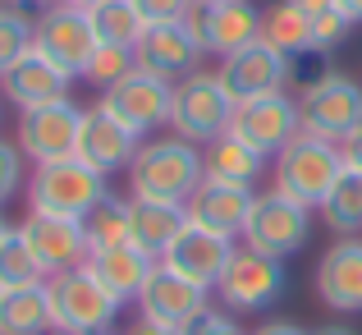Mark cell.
Segmentation results:
<instances>
[{"instance_id": "cell-14", "label": "cell", "mask_w": 362, "mask_h": 335, "mask_svg": "<svg viewBox=\"0 0 362 335\" xmlns=\"http://www.w3.org/2000/svg\"><path fill=\"white\" fill-rule=\"evenodd\" d=\"M230 133L243 138L247 147H257L262 157H275L284 142L298 138V97L275 92V97H257V101H239L230 120Z\"/></svg>"}, {"instance_id": "cell-18", "label": "cell", "mask_w": 362, "mask_h": 335, "mask_svg": "<svg viewBox=\"0 0 362 335\" xmlns=\"http://www.w3.org/2000/svg\"><path fill=\"white\" fill-rule=\"evenodd\" d=\"M133 55H138V69L179 83V79H188V74H197V60H202L206 51L193 37V28L179 18V23H151L147 33L138 37Z\"/></svg>"}, {"instance_id": "cell-45", "label": "cell", "mask_w": 362, "mask_h": 335, "mask_svg": "<svg viewBox=\"0 0 362 335\" xmlns=\"http://www.w3.org/2000/svg\"><path fill=\"white\" fill-rule=\"evenodd\" d=\"M60 5H78V9H92L97 0H60Z\"/></svg>"}, {"instance_id": "cell-22", "label": "cell", "mask_w": 362, "mask_h": 335, "mask_svg": "<svg viewBox=\"0 0 362 335\" xmlns=\"http://www.w3.org/2000/svg\"><path fill=\"white\" fill-rule=\"evenodd\" d=\"M257 193L252 188H234V184H216V179H202L193 188V198L184 203L188 221L202 225V229H216L225 239H239L243 225H247V212H252Z\"/></svg>"}, {"instance_id": "cell-20", "label": "cell", "mask_w": 362, "mask_h": 335, "mask_svg": "<svg viewBox=\"0 0 362 335\" xmlns=\"http://www.w3.org/2000/svg\"><path fill=\"white\" fill-rule=\"evenodd\" d=\"M317 299L330 312H362V239L344 234L317 262Z\"/></svg>"}, {"instance_id": "cell-41", "label": "cell", "mask_w": 362, "mask_h": 335, "mask_svg": "<svg viewBox=\"0 0 362 335\" xmlns=\"http://www.w3.org/2000/svg\"><path fill=\"white\" fill-rule=\"evenodd\" d=\"M293 5H298L308 18H317V14H326V9H335V0H293Z\"/></svg>"}, {"instance_id": "cell-44", "label": "cell", "mask_w": 362, "mask_h": 335, "mask_svg": "<svg viewBox=\"0 0 362 335\" xmlns=\"http://www.w3.org/2000/svg\"><path fill=\"white\" fill-rule=\"evenodd\" d=\"M0 5H9V9H37V5H46V0H0Z\"/></svg>"}, {"instance_id": "cell-28", "label": "cell", "mask_w": 362, "mask_h": 335, "mask_svg": "<svg viewBox=\"0 0 362 335\" xmlns=\"http://www.w3.org/2000/svg\"><path fill=\"white\" fill-rule=\"evenodd\" d=\"M92 28H97V42L106 46H138V37L147 33V18L133 0H97L88 9Z\"/></svg>"}, {"instance_id": "cell-26", "label": "cell", "mask_w": 362, "mask_h": 335, "mask_svg": "<svg viewBox=\"0 0 362 335\" xmlns=\"http://www.w3.org/2000/svg\"><path fill=\"white\" fill-rule=\"evenodd\" d=\"M0 335H51V299L42 285L0 290Z\"/></svg>"}, {"instance_id": "cell-16", "label": "cell", "mask_w": 362, "mask_h": 335, "mask_svg": "<svg viewBox=\"0 0 362 335\" xmlns=\"http://www.w3.org/2000/svg\"><path fill=\"white\" fill-rule=\"evenodd\" d=\"M18 234H23L28 248L37 253V262H42L46 280L88 262V234H83V221H74V216L28 212L23 225H18Z\"/></svg>"}, {"instance_id": "cell-2", "label": "cell", "mask_w": 362, "mask_h": 335, "mask_svg": "<svg viewBox=\"0 0 362 335\" xmlns=\"http://www.w3.org/2000/svg\"><path fill=\"white\" fill-rule=\"evenodd\" d=\"M339 175H344V152H339V142L298 133L293 142H284V147L275 152L271 188L317 212V207L326 203V193L335 188Z\"/></svg>"}, {"instance_id": "cell-10", "label": "cell", "mask_w": 362, "mask_h": 335, "mask_svg": "<svg viewBox=\"0 0 362 335\" xmlns=\"http://www.w3.org/2000/svg\"><path fill=\"white\" fill-rule=\"evenodd\" d=\"M78 129H83V106L74 97L46 101V106L18 110V152H23L33 166H46V161H64L78 147Z\"/></svg>"}, {"instance_id": "cell-1", "label": "cell", "mask_w": 362, "mask_h": 335, "mask_svg": "<svg viewBox=\"0 0 362 335\" xmlns=\"http://www.w3.org/2000/svg\"><path fill=\"white\" fill-rule=\"evenodd\" d=\"M202 184V147L179 133L170 138H142L138 157L129 161V193L156 198V203H188Z\"/></svg>"}, {"instance_id": "cell-40", "label": "cell", "mask_w": 362, "mask_h": 335, "mask_svg": "<svg viewBox=\"0 0 362 335\" xmlns=\"http://www.w3.org/2000/svg\"><path fill=\"white\" fill-rule=\"evenodd\" d=\"M252 335H308L298 327V322H284V317H275V322H262V327H257Z\"/></svg>"}, {"instance_id": "cell-30", "label": "cell", "mask_w": 362, "mask_h": 335, "mask_svg": "<svg viewBox=\"0 0 362 335\" xmlns=\"http://www.w3.org/2000/svg\"><path fill=\"white\" fill-rule=\"evenodd\" d=\"M83 234H88V253L133 244V234H129V198L106 193L88 216H83Z\"/></svg>"}, {"instance_id": "cell-38", "label": "cell", "mask_w": 362, "mask_h": 335, "mask_svg": "<svg viewBox=\"0 0 362 335\" xmlns=\"http://www.w3.org/2000/svg\"><path fill=\"white\" fill-rule=\"evenodd\" d=\"M339 152H344V166H349V170H362V124L349 133L344 142H339Z\"/></svg>"}, {"instance_id": "cell-9", "label": "cell", "mask_w": 362, "mask_h": 335, "mask_svg": "<svg viewBox=\"0 0 362 335\" xmlns=\"http://www.w3.org/2000/svg\"><path fill=\"white\" fill-rule=\"evenodd\" d=\"M284 285H289V276H284L280 257L257 253V248L243 244V248H234V257H230V266H225L216 294H221V303L230 312H262L284 294Z\"/></svg>"}, {"instance_id": "cell-27", "label": "cell", "mask_w": 362, "mask_h": 335, "mask_svg": "<svg viewBox=\"0 0 362 335\" xmlns=\"http://www.w3.org/2000/svg\"><path fill=\"white\" fill-rule=\"evenodd\" d=\"M262 42L293 60V55L312 51V18L293 0H275V5L262 9Z\"/></svg>"}, {"instance_id": "cell-8", "label": "cell", "mask_w": 362, "mask_h": 335, "mask_svg": "<svg viewBox=\"0 0 362 335\" xmlns=\"http://www.w3.org/2000/svg\"><path fill=\"white\" fill-rule=\"evenodd\" d=\"M33 46L46 55L51 64H60L69 79H83V69H88V60L97 55V28H92L88 9L78 5H60L55 0L51 9H42L37 14V33H33Z\"/></svg>"}, {"instance_id": "cell-39", "label": "cell", "mask_w": 362, "mask_h": 335, "mask_svg": "<svg viewBox=\"0 0 362 335\" xmlns=\"http://www.w3.org/2000/svg\"><path fill=\"white\" fill-rule=\"evenodd\" d=\"M124 335H184L179 327H165V322H151V317H138Z\"/></svg>"}, {"instance_id": "cell-35", "label": "cell", "mask_w": 362, "mask_h": 335, "mask_svg": "<svg viewBox=\"0 0 362 335\" xmlns=\"http://www.w3.org/2000/svg\"><path fill=\"white\" fill-rule=\"evenodd\" d=\"M349 33H354V18H349V14H344L339 5L312 18V46H317V51H335V46L344 42Z\"/></svg>"}, {"instance_id": "cell-11", "label": "cell", "mask_w": 362, "mask_h": 335, "mask_svg": "<svg viewBox=\"0 0 362 335\" xmlns=\"http://www.w3.org/2000/svg\"><path fill=\"white\" fill-rule=\"evenodd\" d=\"M101 110H110L119 124H129L138 138L156 133L160 124H170V106H175V83L160 79V74H147V69H133L129 79H119L115 88L101 92L97 101Z\"/></svg>"}, {"instance_id": "cell-29", "label": "cell", "mask_w": 362, "mask_h": 335, "mask_svg": "<svg viewBox=\"0 0 362 335\" xmlns=\"http://www.w3.org/2000/svg\"><path fill=\"white\" fill-rule=\"evenodd\" d=\"M317 212H321V221L335 229L339 239L358 234V229H362V170L344 166V175L335 179V188L326 193V203H321Z\"/></svg>"}, {"instance_id": "cell-5", "label": "cell", "mask_w": 362, "mask_h": 335, "mask_svg": "<svg viewBox=\"0 0 362 335\" xmlns=\"http://www.w3.org/2000/svg\"><path fill=\"white\" fill-rule=\"evenodd\" d=\"M234 120V97L225 92L216 69H197L188 79L175 83V106H170V129L188 142H216L221 133H230Z\"/></svg>"}, {"instance_id": "cell-23", "label": "cell", "mask_w": 362, "mask_h": 335, "mask_svg": "<svg viewBox=\"0 0 362 335\" xmlns=\"http://www.w3.org/2000/svg\"><path fill=\"white\" fill-rule=\"evenodd\" d=\"M88 271L115 294L119 303H138L147 276L156 271V257L142 253L138 244H119V248H101V253H88Z\"/></svg>"}, {"instance_id": "cell-49", "label": "cell", "mask_w": 362, "mask_h": 335, "mask_svg": "<svg viewBox=\"0 0 362 335\" xmlns=\"http://www.w3.org/2000/svg\"><path fill=\"white\" fill-rule=\"evenodd\" d=\"M106 335H110V331H106Z\"/></svg>"}, {"instance_id": "cell-25", "label": "cell", "mask_w": 362, "mask_h": 335, "mask_svg": "<svg viewBox=\"0 0 362 335\" xmlns=\"http://www.w3.org/2000/svg\"><path fill=\"white\" fill-rule=\"evenodd\" d=\"M266 175V157L257 147H247L234 133H221L216 142L202 147V179L216 184H234V188H257V179Z\"/></svg>"}, {"instance_id": "cell-3", "label": "cell", "mask_w": 362, "mask_h": 335, "mask_svg": "<svg viewBox=\"0 0 362 335\" xmlns=\"http://www.w3.org/2000/svg\"><path fill=\"white\" fill-rule=\"evenodd\" d=\"M46 299H51V331L60 335H106L119 317V299L88 271V262L51 276Z\"/></svg>"}, {"instance_id": "cell-12", "label": "cell", "mask_w": 362, "mask_h": 335, "mask_svg": "<svg viewBox=\"0 0 362 335\" xmlns=\"http://www.w3.org/2000/svg\"><path fill=\"white\" fill-rule=\"evenodd\" d=\"M184 23L193 28V37L202 42L206 55L225 60V55L243 51V46H252L257 37H262V9H257L252 0H216V5L193 0Z\"/></svg>"}, {"instance_id": "cell-24", "label": "cell", "mask_w": 362, "mask_h": 335, "mask_svg": "<svg viewBox=\"0 0 362 335\" xmlns=\"http://www.w3.org/2000/svg\"><path fill=\"white\" fill-rule=\"evenodd\" d=\"M188 225L184 203H156V198H129V234L142 253H151L160 262L170 244L179 239V229Z\"/></svg>"}, {"instance_id": "cell-43", "label": "cell", "mask_w": 362, "mask_h": 335, "mask_svg": "<svg viewBox=\"0 0 362 335\" xmlns=\"http://www.w3.org/2000/svg\"><path fill=\"white\" fill-rule=\"evenodd\" d=\"M308 335H358L354 327H317V331H308Z\"/></svg>"}, {"instance_id": "cell-17", "label": "cell", "mask_w": 362, "mask_h": 335, "mask_svg": "<svg viewBox=\"0 0 362 335\" xmlns=\"http://www.w3.org/2000/svg\"><path fill=\"white\" fill-rule=\"evenodd\" d=\"M206 308H211V290L175 276L160 262H156V271L147 276V285H142V294H138V317L165 322V327H179V331L193 327Z\"/></svg>"}, {"instance_id": "cell-42", "label": "cell", "mask_w": 362, "mask_h": 335, "mask_svg": "<svg viewBox=\"0 0 362 335\" xmlns=\"http://www.w3.org/2000/svg\"><path fill=\"white\" fill-rule=\"evenodd\" d=\"M339 9H344L349 18H354V23H362V0H335Z\"/></svg>"}, {"instance_id": "cell-15", "label": "cell", "mask_w": 362, "mask_h": 335, "mask_svg": "<svg viewBox=\"0 0 362 335\" xmlns=\"http://www.w3.org/2000/svg\"><path fill=\"white\" fill-rule=\"evenodd\" d=\"M234 257V239L216 234V229H202L188 221L179 229V239L160 253V266H170L175 276H184V280L202 285V290H216L225 276V266H230Z\"/></svg>"}, {"instance_id": "cell-47", "label": "cell", "mask_w": 362, "mask_h": 335, "mask_svg": "<svg viewBox=\"0 0 362 335\" xmlns=\"http://www.w3.org/2000/svg\"><path fill=\"white\" fill-rule=\"evenodd\" d=\"M202 5H216V0H202Z\"/></svg>"}, {"instance_id": "cell-37", "label": "cell", "mask_w": 362, "mask_h": 335, "mask_svg": "<svg viewBox=\"0 0 362 335\" xmlns=\"http://www.w3.org/2000/svg\"><path fill=\"white\" fill-rule=\"evenodd\" d=\"M133 5L142 9V18H147V28H151V23H179V18L193 9V0H133Z\"/></svg>"}, {"instance_id": "cell-7", "label": "cell", "mask_w": 362, "mask_h": 335, "mask_svg": "<svg viewBox=\"0 0 362 335\" xmlns=\"http://www.w3.org/2000/svg\"><path fill=\"white\" fill-rule=\"evenodd\" d=\"M312 234V207L293 203L284 193H257L252 212H247V225H243V244L257 248V253H271V257H293Z\"/></svg>"}, {"instance_id": "cell-31", "label": "cell", "mask_w": 362, "mask_h": 335, "mask_svg": "<svg viewBox=\"0 0 362 335\" xmlns=\"http://www.w3.org/2000/svg\"><path fill=\"white\" fill-rule=\"evenodd\" d=\"M46 271L37 262V253L28 248V239L18 234V225L0 244V290H23V285H42Z\"/></svg>"}, {"instance_id": "cell-21", "label": "cell", "mask_w": 362, "mask_h": 335, "mask_svg": "<svg viewBox=\"0 0 362 335\" xmlns=\"http://www.w3.org/2000/svg\"><path fill=\"white\" fill-rule=\"evenodd\" d=\"M69 74L60 69V64H51L42 51H28L23 60H14L5 74H0V97L9 101V106L18 110H33V106H46V101H60L69 97Z\"/></svg>"}, {"instance_id": "cell-4", "label": "cell", "mask_w": 362, "mask_h": 335, "mask_svg": "<svg viewBox=\"0 0 362 335\" xmlns=\"http://www.w3.org/2000/svg\"><path fill=\"white\" fill-rule=\"evenodd\" d=\"M110 193V179L101 170H92L88 161L64 157V161H46V166H33V179H28V212H51V216H83Z\"/></svg>"}, {"instance_id": "cell-46", "label": "cell", "mask_w": 362, "mask_h": 335, "mask_svg": "<svg viewBox=\"0 0 362 335\" xmlns=\"http://www.w3.org/2000/svg\"><path fill=\"white\" fill-rule=\"evenodd\" d=\"M9 229H14V225H9L5 216H0V244H5V234H9Z\"/></svg>"}, {"instance_id": "cell-13", "label": "cell", "mask_w": 362, "mask_h": 335, "mask_svg": "<svg viewBox=\"0 0 362 335\" xmlns=\"http://www.w3.org/2000/svg\"><path fill=\"white\" fill-rule=\"evenodd\" d=\"M216 74H221L225 92L234 97V106H239V101L275 97V92L289 88V55H280L275 46H266L262 37H257L252 46H243V51L225 55Z\"/></svg>"}, {"instance_id": "cell-32", "label": "cell", "mask_w": 362, "mask_h": 335, "mask_svg": "<svg viewBox=\"0 0 362 335\" xmlns=\"http://www.w3.org/2000/svg\"><path fill=\"white\" fill-rule=\"evenodd\" d=\"M33 33H37V18L28 14V9L0 5V74L33 51Z\"/></svg>"}, {"instance_id": "cell-19", "label": "cell", "mask_w": 362, "mask_h": 335, "mask_svg": "<svg viewBox=\"0 0 362 335\" xmlns=\"http://www.w3.org/2000/svg\"><path fill=\"white\" fill-rule=\"evenodd\" d=\"M142 138L129 129V124H119L110 110L92 106L83 110V129H78V147H74V157L88 161L92 170H101V175H115V170H129V161L138 157Z\"/></svg>"}, {"instance_id": "cell-48", "label": "cell", "mask_w": 362, "mask_h": 335, "mask_svg": "<svg viewBox=\"0 0 362 335\" xmlns=\"http://www.w3.org/2000/svg\"><path fill=\"white\" fill-rule=\"evenodd\" d=\"M51 335H60V331H51Z\"/></svg>"}, {"instance_id": "cell-33", "label": "cell", "mask_w": 362, "mask_h": 335, "mask_svg": "<svg viewBox=\"0 0 362 335\" xmlns=\"http://www.w3.org/2000/svg\"><path fill=\"white\" fill-rule=\"evenodd\" d=\"M138 69V55H133V46H97V55L88 60V69H83V79L92 83V88H115L119 79H129V74Z\"/></svg>"}, {"instance_id": "cell-6", "label": "cell", "mask_w": 362, "mask_h": 335, "mask_svg": "<svg viewBox=\"0 0 362 335\" xmlns=\"http://www.w3.org/2000/svg\"><path fill=\"white\" fill-rule=\"evenodd\" d=\"M358 124H362V88L349 74L330 69L326 79L298 92V129L312 133V138L344 142Z\"/></svg>"}, {"instance_id": "cell-36", "label": "cell", "mask_w": 362, "mask_h": 335, "mask_svg": "<svg viewBox=\"0 0 362 335\" xmlns=\"http://www.w3.org/2000/svg\"><path fill=\"white\" fill-rule=\"evenodd\" d=\"M184 335H252L239 327V317L234 312H221V308H206L202 317L193 322V327H184Z\"/></svg>"}, {"instance_id": "cell-34", "label": "cell", "mask_w": 362, "mask_h": 335, "mask_svg": "<svg viewBox=\"0 0 362 335\" xmlns=\"http://www.w3.org/2000/svg\"><path fill=\"white\" fill-rule=\"evenodd\" d=\"M23 166H28V157L18 152V142H9V138H0V207L9 203V198L18 193V188L28 184V175H23Z\"/></svg>"}]
</instances>
